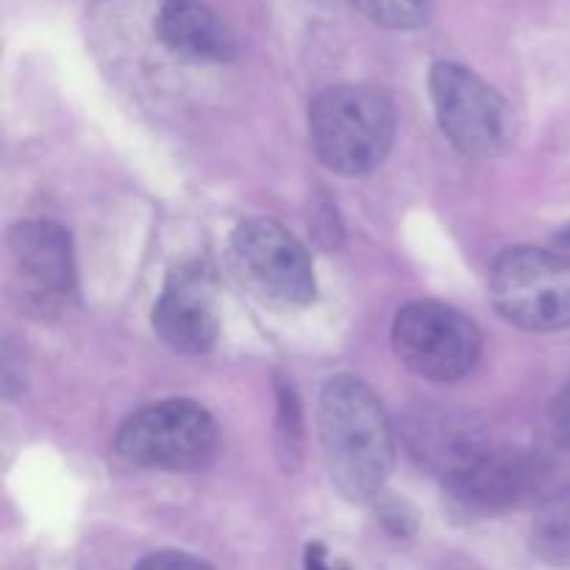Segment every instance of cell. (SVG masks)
Masks as SVG:
<instances>
[{"label": "cell", "mask_w": 570, "mask_h": 570, "mask_svg": "<svg viewBox=\"0 0 570 570\" xmlns=\"http://www.w3.org/2000/svg\"><path fill=\"white\" fill-rule=\"evenodd\" d=\"M321 449L328 479L348 501H373L387 484L395 462L393 429L382 401L362 379L334 376L317 410Z\"/></svg>", "instance_id": "6da1fadb"}, {"label": "cell", "mask_w": 570, "mask_h": 570, "mask_svg": "<svg viewBox=\"0 0 570 570\" xmlns=\"http://www.w3.org/2000/svg\"><path fill=\"white\" fill-rule=\"evenodd\" d=\"M309 139L328 170L365 176L376 170L393 148V100L365 83L323 89L309 106Z\"/></svg>", "instance_id": "7a4b0ae2"}, {"label": "cell", "mask_w": 570, "mask_h": 570, "mask_svg": "<svg viewBox=\"0 0 570 570\" xmlns=\"http://www.w3.org/2000/svg\"><path fill=\"white\" fill-rule=\"evenodd\" d=\"M115 449L128 465L145 471H198L217 451L215 417L198 401H161L122 423Z\"/></svg>", "instance_id": "3957f363"}, {"label": "cell", "mask_w": 570, "mask_h": 570, "mask_svg": "<svg viewBox=\"0 0 570 570\" xmlns=\"http://www.w3.org/2000/svg\"><path fill=\"white\" fill-rule=\"evenodd\" d=\"M490 298L518 328H570V259L543 248L504 250L490 271Z\"/></svg>", "instance_id": "277c9868"}, {"label": "cell", "mask_w": 570, "mask_h": 570, "mask_svg": "<svg viewBox=\"0 0 570 570\" xmlns=\"http://www.w3.org/2000/svg\"><path fill=\"white\" fill-rule=\"evenodd\" d=\"M393 348L415 376L429 382H456L476 367L482 334L456 306L415 301L395 315Z\"/></svg>", "instance_id": "5b68a950"}, {"label": "cell", "mask_w": 570, "mask_h": 570, "mask_svg": "<svg viewBox=\"0 0 570 570\" xmlns=\"http://www.w3.org/2000/svg\"><path fill=\"white\" fill-rule=\"evenodd\" d=\"M434 111L445 137L468 156H495L510 148L515 117L488 81L456 61H438L429 76Z\"/></svg>", "instance_id": "8992f818"}, {"label": "cell", "mask_w": 570, "mask_h": 570, "mask_svg": "<svg viewBox=\"0 0 570 570\" xmlns=\"http://www.w3.org/2000/svg\"><path fill=\"white\" fill-rule=\"evenodd\" d=\"M234 265L250 289L276 309L315 301V267L304 245L271 217H250L232 237Z\"/></svg>", "instance_id": "52a82bcc"}, {"label": "cell", "mask_w": 570, "mask_h": 570, "mask_svg": "<svg viewBox=\"0 0 570 570\" xmlns=\"http://www.w3.org/2000/svg\"><path fill=\"white\" fill-rule=\"evenodd\" d=\"M9 267L20 301L33 315L50 317L76 293V256L70 234L53 220H28L9 232Z\"/></svg>", "instance_id": "ba28073f"}, {"label": "cell", "mask_w": 570, "mask_h": 570, "mask_svg": "<svg viewBox=\"0 0 570 570\" xmlns=\"http://www.w3.org/2000/svg\"><path fill=\"white\" fill-rule=\"evenodd\" d=\"M543 482L538 456L523 451H495L479 456L443 479L445 504L462 521H484L523 504Z\"/></svg>", "instance_id": "9c48e42d"}, {"label": "cell", "mask_w": 570, "mask_h": 570, "mask_svg": "<svg viewBox=\"0 0 570 570\" xmlns=\"http://www.w3.org/2000/svg\"><path fill=\"white\" fill-rule=\"evenodd\" d=\"M154 328L178 354H206L217 343L215 278L206 265H181L154 304Z\"/></svg>", "instance_id": "30bf717a"}, {"label": "cell", "mask_w": 570, "mask_h": 570, "mask_svg": "<svg viewBox=\"0 0 570 570\" xmlns=\"http://www.w3.org/2000/svg\"><path fill=\"white\" fill-rule=\"evenodd\" d=\"M404 438L415 460L451 476L488 454V432L473 417L449 410H417L406 417Z\"/></svg>", "instance_id": "8fae6325"}, {"label": "cell", "mask_w": 570, "mask_h": 570, "mask_svg": "<svg viewBox=\"0 0 570 570\" xmlns=\"http://www.w3.org/2000/svg\"><path fill=\"white\" fill-rule=\"evenodd\" d=\"M156 33L170 53L198 65H223L237 53L232 31L198 0H165L156 14Z\"/></svg>", "instance_id": "7c38bea8"}, {"label": "cell", "mask_w": 570, "mask_h": 570, "mask_svg": "<svg viewBox=\"0 0 570 570\" xmlns=\"http://www.w3.org/2000/svg\"><path fill=\"white\" fill-rule=\"evenodd\" d=\"M532 551L554 568H570V488L540 504L532 521Z\"/></svg>", "instance_id": "4fadbf2b"}, {"label": "cell", "mask_w": 570, "mask_h": 570, "mask_svg": "<svg viewBox=\"0 0 570 570\" xmlns=\"http://www.w3.org/2000/svg\"><path fill=\"white\" fill-rule=\"evenodd\" d=\"M276 454L284 471H295L304 460V417L295 387L278 379V415H276Z\"/></svg>", "instance_id": "5bb4252c"}, {"label": "cell", "mask_w": 570, "mask_h": 570, "mask_svg": "<svg viewBox=\"0 0 570 570\" xmlns=\"http://www.w3.org/2000/svg\"><path fill=\"white\" fill-rule=\"evenodd\" d=\"M356 9L376 26L393 31H410L426 22L432 0H354Z\"/></svg>", "instance_id": "9a60e30c"}, {"label": "cell", "mask_w": 570, "mask_h": 570, "mask_svg": "<svg viewBox=\"0 0 570 570\" xmlns=\"http://www.w3.org/2000/svg\"><path fill=\"white\" fill-rule=\"evenodd\" d=\"M134 570H212L204 560L187 554V551H156V554L142 557Z\"/></svg>", "instance_id": "2e32d148"}, {"label": "cell", "mask_w": 570, "mask_h": 570, "mask_svg": "<svg viewBox=\"0 0 570 570\" xmlns=\"http://www.w3.org/2000/svg\"><path fill=\"white\" fill-rule=\"evenodd\" d=\"M551 432L562 449L570 451V379L551 404Z\"/></svg>", "instance_id": "e0dca14e"}, {"label": "cell", "mask_w": 570, "mask_h": 570, "mask_svg": "<svg viewBox=\"0 0 570 570\" xmlns=\"http://www.w3.org/2000/svg\"><path fill=\"white\" fill-rule=\"evenodd\" d=\"M382 521H384V527L390 529V532L401 534V538L412 534V532H415V527H417L415 512H412L406 504H399V501L382 507Z\"/></svg>", "instance_id": "ac0fdd59"}, {"label": "cell", "mask_w": 570, "mask_h": 570, "mask_svg": "<svg viewBox=\"0 0 570 570\" xmlns=\"http://www.w3.org/2000/svg\"><path fill=\"white\" fill-rule=\"evenodd\" d=\"M306 570H334L328 566V554L321 543H309L306 546V557H304Z\"/></svg>", "instance_id": "d6986e66"}, {"label": "cell", "mask_w": 570, "mask_h": 570, "mask_svg": "<svg viewBox=\"0 0 570 570\" xmlns=\"http://www.w3.org/2000/svg\"><path fill=\"white\" fill-rule=\"evenodd\" d=\"M560 243L562 245H570V226L562 228V232H560Z\"/></svg>", "instance_id": "ffe728a7"}]
</instances>
